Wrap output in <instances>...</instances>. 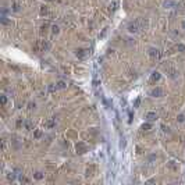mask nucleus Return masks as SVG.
Here are the masks:
<instances>
[{
	"instance_id": "nucleus-1",
	"label": "nucleus",
	"mask_w": 185,
	"mask_h": 185,
	"mask_svg": "<svg viewBox=\"0 0 185 185\" xmlns=\"http://www.w3.org/2000/svg\"><path fill=\"white\" fill-rule=\"evenodd\" d=\"M150 95L153 97H160V96H163V89L161 88H154L153 91L150 92Z\"/></svg>"
},
{
	"instance_id": "nucleus-2",
	"label": "nucleus",
	"mask_w": 185,
	"mask_h": 185,
	"mask_svg": "<svg viewBox=\"0 0 185 185\" xmlns=\"http://www.w3.org/2000/svg\"><path fill=\"white\" fill-rule=\"evenodd\" d=\"M128 31L131 32V33H135V32H138V31H139L138 24H137V22H131V24L128 25Z\"/></svg>"
},
{
	"instance_id": "nucleus-3",
	"label": "nucleus",
	"mask_w": 185,
	"mask_h": 185,
	"mask_svg": "<svg viewBox=\"0 0 185 185\" xmlns=\"http://www.w3.org/2000/svg\"><path fill=\"white\" fill-rule=\"evenodd\" d=\"M156 118H157V114L153 113V111H150V113L146 114V120H148V121H154Z\"/></svg>"
},
{
	"instance_id": "nucleus-4",
	"label": "nucleus",
	"mask_w": 185,
	"mask_h": 185,
	"mask_svg": "<svg viewBox=\"0 0 185 185\" xmlns=\"http://www.w3.org/2000/svg\"><path fill=\"white\" fill-rule=\"evenodd\" d=\"M75 54H77L78 57H85V56L88 54V50H85V49H78L77 52H75Z\"/></svg>"
},
{
	"instance_id": "nucleus-5",
	"label": "nucleus",
	"mask_w": 185,
	"mask_h": 185,
	"mask_svg": "<svg viewBox=\"0 0 185 185\" xmlns=\"http://www.w3.org/2000/svg\"><path fill=\"white\" fill-rule=\"evenodd\" d=\"M77 150H78V153H84L86 150V146L82 142H79V143H77Z\"/></svg>"
},
{
	"instance_id": "nucleus-6",
	"label": "nucleus",
	"mask_w": 185,
	"mask_h": 185,
	"mask_svg": "<svg viewBox=\"0 0 185 185\" xmlns=\"http://www.w3.org/2000/svg\"><path fill=\"white\" fill-rule=\"evenodd\" d=\"M149 56H150V57H157V56H159V50L154 49V47L149 49Z\"/></svg>"
},
{
	"instance_id": "nucleus-7",
	"label": "nucleus",
	"mask_w": 185,
	"mask_h": 185,
	"mask_svg": "<svg viewBox=\"0 0 185 185\" xmlns=\"http://www.w3.org/2000/svg\"><path fill=\"white\" fill-rule=\"evenodd\" d=\"M163 6H164L166 8H171V7H174V6H175V3H174L173 0H166Z\"/></svg>"
},
{
	"instance_id": "nucleus-8",
	"label": "nucleus",
	"mask_w": 185,
	"mask_h": 185,
	"mask_svg": "<svg viewBox=\"0 0 185 185\" xmlns=\"http://www.w3.org/2000/svg\"><path fill=\"white\" fill-rule=\"evenodd\" d=\"M54 125H56V121H54V120H49V121L45 123V127H46V128H53Z\"/></svg>"
},
{
	"instance_id": "nucleus-9",
	"label": "nucleus",
	"mask_w": 185,
	"mask_h": 185,
	"mask_svg": "<svg viewBox=\"0 0 185 185\" xmlns=\"http://www.w3.org/2000/svg\"><path fill=\"white\" fill-rule=\"evenodd\" d=\"M152 81H159L160 79V72H157V71H154L153 74H152V77H150Z\"/></svg>"
},
{
	"instance_id": "nucleus-10",
	"label": "nucleus",
	"mask_w": 185,
	"mask_h": 185,
	"mask_svg": "<svg viewBox=\"0 0 185 185\" xmlns=\"http://www.w3.org/2000/svg\"><path fill=\"white\" fill-rule=\"evenodd\" d=\"M33 177H35L36 180H42V178H43V173H42V171H36V173L33 174Z\"/></svg>"
},
{
	"instance_id": "nucleus-11",
	"label": "nucleus",
	"mask_w": 185,
	"mask_h": 185,
	"mask_svg": "<svg viewBox=\"0 0 185 185\" xmlns=\"http://www.w3.org/2000/svg\"><path fill=\"white\" fill-rule=\"evenodd\" d=\"M56 86H57V89H64V88L67 86V84H65L64 81H60V82H57V85H56Z\"/></svg>"
},
{
	"instance_id": "nucleus-12",
	"label": "nucleus",
	"mask_w": 185,
	"mask_h": 185,
	"mask_svg": "<svg viewBox=\"0 0 185 185\" xmlns=\"http://www.w3.org/2000/svg\"><path fill=\"white\" fill-rule=\"evenodd\" d=\"M177 50L184 53V52H185V45H182V43H178V45H177Z\"/></svg>"
},
{
	"instance_id": "nucleus-13",
	"label": "nucleus",
	"mask_w": 185,
	"mask_h": 185,
	"mask_svg": "<svg viewBox=\"0 0 185 185\" xmlns=\"http://www.w3.org/2000/svg\"><path fill=\"white\" fill-rule=\"evenodd\" d=\"M150 128H152V125H150L149 123H146V124H143V125H142V129H143V131H149Z\"/></svg>"
},
{
	"instance_id": "nucleus-14",
	"label": "nucleus",
	"mask_w": 185,
	"mask_h": 185,
	"mask_svg": "<svg viewBox=\"0 0 185 185\" xmlns=\"http://www.w3.org/2000/svg\"><path fill=\"white\" fill-rule=\"evenodd\" d=\"M8 22H10V21L7 20V17H6V16H3V17H1V24H4V25H7Z\"/></svg>"
},
{
	"instance_id": "nucleus-15",
	"label": "nucleus",
	"mask_w": 185,
	"mask_h": 185,
	"mask_svg": "<svg viewBox=\"0 0 185 185\" xmlns=\"http://www.w3.org/2000/svg\"><path fill=\"white\" fill-rule=\"evenodd\" d=\"M59 31H60V29H59L57 25H53V27H52V32H53V33H59Z\"/></svg>"
},
{
	"instance_id": "nucleus-16",
	"label": "nucleus",
	"mask_w": 185,
	"mask_h": 185,
	"mask_svg": "<svg viewBox=\"0 0 185 185\" xmlns=\"http://www.w3.org/2000/svg\"><path fill=\"white\" fill-rule=\"evenodd\" d=\"M7 178H8L10 181H13V180H16V174H14V173H10V174L7 175Z\"/></svg>"
},
{
	"instance_id": "nucleus-17",
	"label": "nucleus",
	"mask_w": 185,
	"mask_h": 185,
	"mask_svg": "<svg viewBox=\"0 0 185 185\" xmlns=\"http://www.w3.org/2000/svg\"><path fill=\"white\" fill-rule=\"evenodd\" d=\"M177 120H178L180 123H182V121H185V116H184V114H180V116L177 117Z\"/></svg>"
},
{
	"instance_id": "nucleus-18",
	"label": "nucleus",
	"mask_w": 185,
	"mask_h": 185,
	"mask_svg": "<svg viewBox=\"0 0 185 185\" xmlns=\"http://www.w3.org/2000/svg\"><path fill=\"white\" fill-rule=\"evenodd\" d=\"M33 135H35V138H40V137H42V131H39V129H38V131H35V134H33Z\"/></svg>"
},
{
	"instance_id": "nucleus-19",
	"label": "nucleus",
	"mask_w": 185,
	"mask_h": 185,
	"mask_svg": "<svg viewBox=\"0 0 185 185\" xmlns=\"http://www.w3.org/2000/svg\"><path fill=\"white\" fill-rule=\"evenodd\" d=\"M0 100H1V105H6V103H7V97H6L4 95H3V96L0 97Z\"/></svg>"
},
{
	"instance_id": "nucleus-20",
	"label": "nucleus",
	"mask_w": 185,
	"mask_h": 185,
	"mask_svg": "<svg viewBox=\"0 0 185 185\" xmlns=\"http://www.w3.org/2000/svg\"><path fill=\"white\" fill-rule=\"evenodd\" d=\"M139 103H141V97H138V99L135 100V103H134V107H138V106H139Z\"/></svg>"
},
{
	"instance_id": "nucleus-21",
	"label": "nucleus",
	"mask_w": 185,
	"mask_h": 185,
	"mask_svg": "<svg viewBox=\"0 0 185 185\" xmlns=\"http://www.w3.org/2000/svg\"><path fill=\"white\" fill-rule=\"evenodd\" d=\"M56 89H57V86H54V85H50V86H49V91H50V92H53V91H56Z\"/></svg>"
},
{
	"instance_id": "nucleus-22",
	"label": "nucleus",
	"mask_w": 185,
	"mask_h": 185,
	"mask_svg": "<svg viewBox=\"0 0 185 185\" xmlns=\"http://www.w3.org/2000/svg\"><path fill=\"white\" fill-rule=\"evenodd\" d=\"M13 10H14V11H18V10H20V6H18V4H13Z\"/></svg>"
},
{
	"instance_id": "nucleus-23",
	"label": "nucleus",
	"mask_w": 185,
	"mask_h": 185,
	"mask_svg": "<svg viewBox=\"0 0 185 185\" xmlns=\"http://www.w3.org/2000/svg\"><path fill=\"white\" fill-rule=\"evenodd\" d=\"M22 124H24V121H21V120H20V121H17V127H21Z\"/></svg>"
},
{
	"instance_id": "nucleus-24",
	"label": "nucleus",
	"mask_w": 185,
	"mask_h": 185,
	"mask_svg": "<svg viewBox=\"0 0 185 185\" xmlns=\"http://www.w3.org/2000/svg\"><path fill=\"white\" fill-rule=\"evenodd\" d=\"M182 28H184V29H185V21H184V22H182Z\"/></svg>"
}]
</instances>
